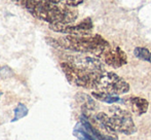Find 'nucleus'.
Segmentation results:
<instances>
[{
	"label": "nucleus",
	"instance_id": "f257e3e1",
	"mask_svg": "<svg viewBox=\"0 0 151 140\" xmlns=\"http://www.w3.org/2000/svg\"><path fill=\"white\" fill-rule=\"evenodd\" d=\"M12 3L24 8L34 18L54 24H72L78 17L74 7L47 0H12Z\"/></svg>",
	"mask_w": 151,
	"mask_h": 140
},
{
	"label": "nucleus",
	"instance_id": "f03ea898",
	"mask_svg": "<svg viewBox=\"0 0 151 140\" xmlns=\"http://www.w3.org/2000/svg\"><path fill=\"white\" fill-rule=\"evenodd\" d=\"M46 41L57 48L77 53H88L99 59L110 46L109 42L104 39L102 36L93 34L88 36L67 35L58 39L46 38Z\"/></svg>",
	"mask_w": 151,
	"mask_h": 140
},
{
	"label": "nucleus",
	"instance_id": "7ed1b4c3",
	"mask_svg": "<svg viewBox=\"0 0 151 140\" xmlns=\"http://www.w3.org/2000/svg\"><path fill=\"white\" fill-rule=\"evenodd\" d=\"M61 68L70 84L84 89H96L102 73L79 68L70 62L61 63Z\"/></svg>",
	"mask_w": 151,
	"mask_h": 140
},
{
	"label": "nucleus",
	"instance_id": "20e7f679",
	"mask_svg": "<svg viewBox=\"0 0 151 140\" xmlns=\"http://www.w3.org/2000/svg\"><path fill=\"white\" fill-rule=\"evenodd\" d=\"M96 90L110 95H121L129 91V84L113 72H103L97 82Z\"/></svg>",
	"mask_w": 151,
	"mask_h": 140
},
{
	"label": "nucleus",
	"instance_id": "39448f33",
	"mask_svg": "<svg viewBox=\"0 0 151 140\" xmlns=\"http://www.w3.org/2000/svg\"><path fill=\"white\" fill-rule=\"evenodd\" d=\"M110 118L116 131L125 135H131L136 132V126L133 122L132 114L129 111L117 106L110 108Z\"/></svg>",
	"mask_w": 151,
	"mask_h": 140
},
{
	"label": "nucleus",
	"instance_id": "423d86ee",
	"mask_svg": "<svg viewBox=\"0 0 151 140\" xmlns=\"http://www.w3.org/2000/svg\"><path fill=\"white\" fill-rule=\"evenodd\" d=\"M48 27L54 32L63 33V34L72 35V36H88L91 35V30L93 28V25L91 19L86 18V20L81 21L77 25L54 24V25H50Z\"/></svg>",
	"mask_w": 151,
	"mask_h": 140
},
{
	"label": "nucleus",
	"instance_id": "0eeeda50",
	"mask_svg": "<svg viewBox=\"0 0 151 140\" xmlns=\"http://www.w3.org/2000/svg\"><path fill=\"white\" fill-rule=\"evenodd\" d=\"M100 60L103 61L105 64L109 65L113 68H119L127 64V54L118 46H111L110 45L101 56Z\"/></svg>",
	"mask_w": 151,
	"mask_h": 140
},
{
	"label": "nucleus",
	"instance_id": "6e6552de",
	"mask_svg": "<svg viewBox=\"0 0 151 140\" xmlns=\"http://www.w3.org/2000/svg\"><path fill=\"white\" fill-rule=\"evenodd\" d=\"M70 59L71 60L68 61V62L72 63L73 65L79 67V68L86 69L93 72H99V73L105 72V67H104L103 62L99 58H97V57L83 56V57H72Z\"/></svg>",
	"mask_w": 151,
	"mask_h": 140
},
{
	"label": "nucleus",
	"instance_id": "1a4fd4ad",
	"mask_svg": "<svg viewBox=\"0 0 151 140\" xmlns=\"http://www.w3.org/2000/svg\"><path fill=\"white\" fill-rule=\"evenodd\" d=\"M129 106L133 113L137 114V115H142L147 112L149 102L141 97H131L129 99Z\"/></svg>",
	"mask_w": 151,
	"mask_h": 140
},
{
	"label": "nucleus",
	"instance_id": "9d476101",
	"mask_svg": "<svg viewBox=\"0 0 151 140\" xmlns=\"http://www.w3.org/2000/svg\"><path fill=\"white\" fill-rule=\"evenodd\" d=\"M91 96L93 97L97 100H100L102 102H106V103H115L118 102L120 100L119 97L115 96V95H110L107 93H103V92H93Z\"/></svg>",
	"mask_w": 151,
	"mask_h": 140
},
{
	"label": "nucleus",
	"instance_id": "9b49d317",
	"mask_svg": "<svg viewBox=\"0 0 151 140\" xmlns=\"http://www.w3.org/2000/svg\"><path fill=\"white\" fill-rule=\"evenodd\" d=\"M28 112H29V109H28V107H27L26 105L23 104V103H19V104L17 105V107L14 108V118L12 120V123L18 122L19 120H21V118L27 116Z\"/></svg>",
	"mask_w": 151,
	"mask_h": 140
},
{
	"label": "nucleus",
	"instance_id": "f8f14e48",
	"mask_svg": "<svg viewBox=\"0 0 151 140\" xmlns=\"http://www.w3.org/2000/svg\"><path fill=\"white\" fill-rule=\"evenodd\" d=\"M134 54H135V56L137 57L138 59H140V60L147 61V62H149L150 51L148 50V48H140V46H138V48H136L135 51H134Z\"/></svg>",
	"mask_w": 151,
	"mask_h": 140
},
{
	"label": "nucleus",
	"instance_id": "ddd939ff",
	"mask_svg": "<svg viewBox=\"0 0 151 140\" xmlns=\"http://www.w3.org/2000/svg\"><path fill=\"white\" fill-rule=\"evenodd\" d=\"M47 1L65 4V5L70 6V7H76V6L80 5V4L84 1V0H47Z\"/></svg>",
	"mask_w": 151,
	"mask_h": 140
},
{
	"label": "nucleus",
	"instance_id": "4468645a",
	"mask_svg": "<svg viewBox=\"0 0 151 140\" xmlns=\"http://www.w3.org/2000/svg\"><path fill=\"white\" fill-rule=\"evenodd\" d=\"M149 62L151 63V52H150V58H149Z\"/></svg>",
	"mask_w": 151,
	"mask_h": 140
},
{
	"label": "nucleus",
	"instance_id": "2eb2a0df",
	"mask_svg": "<svg viewBox=\"0 0 151 140\" xmlns=\"http://www.w3.org/2000/svg\"><path fill=\"white\" fill-rule=\"evenodd\" d=\"M1 95H2V93H1V92H0V97H1Z\"/></svg>",
	"mask_w": 151,
	"mask_h": 140
}]
</instances>
